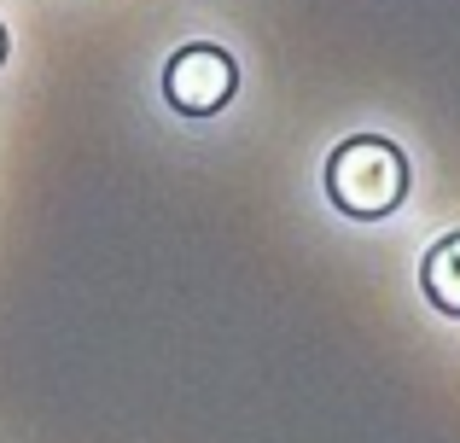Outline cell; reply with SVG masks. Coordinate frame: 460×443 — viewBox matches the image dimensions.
<instances>
[{
  "instance_id": "cell-1",
  "label": "cell",
  "mask_w": 460,
  "mask_h": 443,
  "mask_svg": "<svg viewBox=\"0 0 460 443\" xmlns=\"http://www.w3.org/2000/svg\"><path fill=\"white\" fill-rule=\"evenodd\" d=\"M408 152L385 135H349L326 158V199L356 222H379L408 199Z\"/></svg>"
},
{
  "instance_id": "cell-2",
  "label": "cell",
  "mask_w": 460,
  "mask_h": 443,
  "mask_svg": "<svg viewBox=\"0 0 460 443\" xmlns=\"http://www.w3.org/2000/svg\"><path fill=\"white\" fill-rule=\"evenodd\" d=\"M239 93V58L216 41H187L164 65V100L181 117H216Z\"/></svg>"
},
{
  "instance_id": "cell-3",
  "label": "cell",
  "mask_w": 460,
  "mask_h": 443,
  "mask_svg": "<svg viewBox=\"0 0 460 443\" xmlns=\"http://www.w3.org/2000/svg\"><path fill=\"white\" fill-rule=\"evenodd\" d=\"M420 292L438 315L460 321V234H443L438 245L420 257Z\"/></svg>"
},
{
  "instance_id": "cell-4",
  "label": "cell",
  "mask_w": 460,
  "mask_h": 443,
  "mask_svg": "<svg viewBox=\"0 0 460 443\" xmlns=\"http://www.w3.org/2000/svg\"><path fill=\"white\" fill-rule=\"evenodd\" d=\"M6 53H12V35H6V23H0V65H6Z\"/></svg>"
}]
</instances>
